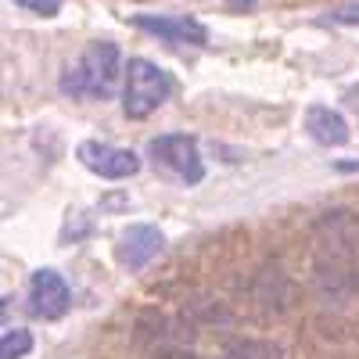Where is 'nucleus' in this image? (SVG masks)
I'll list each match as a JSON object with an SVG mask.
<instances>
[{"label": "nucleus", "mask_w": 359, "mask_h": 359, "mask_svg": "<svg viewBox=\"0 0 359 359\" xmlns=\"http://www.w3.org/2000/svg\"><path fill=\"white\" fill-rule=\"evenodd\" d=\"M331 18H334V22H341V25H359V0H352V4L338 8Z\"/></svg>", "instance_id": "obj_13"}, {"label": "nucleus", "mask_w": 359, "mask_h": 359, "mask_svg": "<svg viewBox=\"0 0 359 359\" xmlns=\"http://www.w3.org/2000/svg\"><path fill=\"white\" fill-rule=\"evenodd\" d=\"M147 155L155 158V165H162L176 180H184V184H201V180H205V165H201V155H198V140L187 137V133L155 137L151 144H147Z\"/></svg>", "instance_id": "obj_4"}, {"label": "nucleus", "mask_w": 359, "mask_h": 359, "mask_svg": "<svg viewBox=\"0 0 359 359\" xmlns=\"http://www.w3.org/2000/svg\"><path fill=\"white\" fill-rule=\"evenodd\" d=\"M79 162L97 172L104 180H126L140 169V158L133 151H126V147H111V144H101V140H83L79 144Z\"/></svg>", "instance_id": "obj_5"}, {"label": "nucleus", "mask_w": 359, "mask_h": 359, "mask_svg": "<svg viewBox=\"0 0 359 359\" xmlns=\"http://www.w3.org/2000/svg\"><path fill=\"white\" fill-rule=\"evenodd\" d=\"M133 25L137 29H144V33H155V36H162L165 43H194V47H201V43H208V29L201 25V22H194V18H165V15H133Z\"/></svg>", "instance_id": "obj_8"}, {"label": "nucleus", "mask_w": 359, "mask_h": 359, "mask_svg": "<svg viewBox=\"0 0 359 359\" xmlns=\"http://www.w3.org/2000/svg\"><path fill=\"white\" fill-rule=\"evenodd\" d=\"M306 130L316 144H327V147H341L348 144V123H345V115L334 111V108H327V104H313L306 111Z\"/></svg>", "instance_id": "obj_9"}, {"label": "nucleus", "mask_w": 359, "mask_h": 359, "mask_svg": "<svg viewBox=\"0 0 359 359\" xmlns=\"http://www.w3.org/2000/svg\"><path fill=\"white\" fill-rule=\"evenodd\" d=\"M165 245V237L158 226H147V223H137L130 226L123 237H118V245H115V259L123 262L126 269H144L147 262H151Z\"/></svg>", "instance_id": "obj_7"}, {"label": "nucleus", "mask_w": 359, "mask_h": 359, "mask_svg": "<svg viewBox=\"0 0 359 359\" xmlns=\"http://www.w3.org/2000/svg\"><path fill=\"white\" fill-rule=\"evenodd\" d=\"M323 230H331V237H320L316 280L323 284V291H359V252L348 212H331Z\"/></svg>", "instance_id": "obj_1"}, {"label": "nucleus", "mask_w": 359, "mask_h": 359, "mask_svg": "<svg viewBox=\"0 0 359 359\" xmlns=\"http://www.w3.org/2000/svg\"><path fill=\"white\" fill-rule=\"evenodd\" d=\"M172 94V76L158 69L147 57H130L126 65V90H123V111L130 118H147L158 111Z\"/></svg>", "instance_id": "obj_3"}, {"label": "nucleus", "mask_w": 359, "mask_h": 359, "mask_svg": "<svg viewBox=\"0 0 359 359\" xmlns=\"http://www.w3.org/2000/svg\"><path fill=\"white\" fill-rule=\"evenodd\" d=\"M118 72H123L118 47L108 40H97L79 54V62H72L62 72V94L79 97V101H104L115 94Z\"/></svg>", "instance_id": "obj_2"}, {"label": "nucleus", "mask_w": 359, "mask_h": 359, "mask_svg": "<svg viewBox=\"0 0 359 359\" xmlns=\"http://www.w3.org/2000/svg\"><path fill=\"white\" fill-rule=\"evenodd\" d=\"M233 8H245V4H255V0H230Z\"/></svg>", "instance_id": "obj_14"}, {"label": "nucleus", "mask_w": 359, "mask_h": 359, "mask_svg": "<svg viewBox=\"0 0 359 359\" xmlns=\"http://www.w3.org/2000/svg\"><path fill=\"white\" fill-rule=\"evenodd\" d=\"M33 352V334L29 331H8L0 338V359H22Z\"/></svg>", "instance_id": "obj_11"}, {"label": "nucleus", "mask_w": 359, "mask_h": 359, "mask_svg": "<svg viewBox=\"0 0 359 359\" xmlns=\"http://www.w3.org/2000/svg\"><path fill=\"white\" fill-rule=\"evenodd\" d=\"M4 313H8V309H4V306H0V320H4Z\"/></svg>", "instance_id": "obj_15"}, {"label": "nucleus", "mask_w": 359, "mask_h": 359, "mask_svg": "<svg viewBox=\"0 0 359 359\" xmlns=\"http://www.w3.org/2000/svg\"><path fill=\"white\" fill-rule=\"evenodd\" d=\"M29 302H33L36 316L57 320V316H65L72 294H69V284L62 280V273H54V269H36L33 284H29Z\"/></svg>", "instance_id": "obj_6"}, {"label": "nucleus", "mask_w": 359, "mask_h": 359, "mask_svg": "<svg viewBox=\"0 0 359 359\" xmlns=\"http://www.w3.org/2000/svg\"><path fill=\"white\" fill-rule=\"evenodd\" d=\"M219 359H284L273 341H233Z\"/></svg>", "instance_id": "obj_10"}, {"label": "nucleus", "mask_w": 359, "mask_h": 359, "mask_svg": "<svg viewBox=\"0 0 359 359\" xmlns=\"http://www.w3.org/2000/svg\"><path fill=\"white\" fill-rule=\"evenodd\" d=\"M15 4L25 8V11H33V15H43V18L62 11V0H15Z\"/></svg>", "instance_id": "obj_12"}]
</instances>
